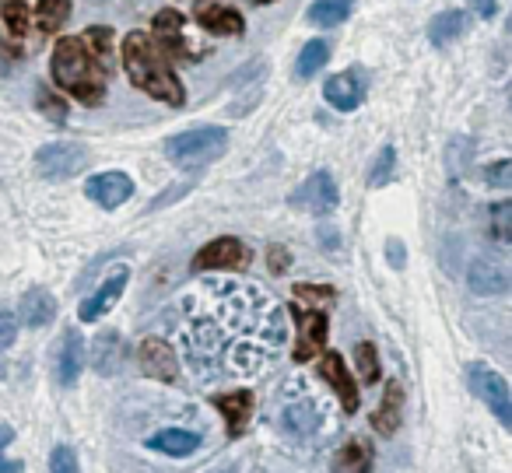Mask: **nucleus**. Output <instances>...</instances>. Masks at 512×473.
I'll return each instance as SVG.
<instances>
[{
  "label": "nucleus",
  "mask_w": 512,
  "mask_h": 473,
  "mask_svg": "<svg viewBox=\"0 0 512 473\" xmlns=\"http://www.w3.org/2000/svg\"><path fill=\"white\" fill-rule=\"evenodd\" d=\"M18 319H22L29 330H43L57 319V298L46 288H29L18 302Z\"/></svg>",
  "instance_id": "obj_19"
},
{
  "label": "nucleus",
  "mask_w": 512,
  "mask_h": 473,
  "mask_svg": "<svg viewBox=\"0 0 512 473\" xmlns=\"http://www.w3.org/2000/svg\"><path fill=\"white\" fill-rule=\"evenodd\" d=\"M50 473H81L78 452H74L71 445H57V449L50 452Z\"/></svg>",
  "instance_id": "obj_36"
},
{
  "label": "nucleus",
  "mask_w": 512,
  "mask_h": 473,
  "mask_svg": "<svg viewBox=\"0 0 512 473\" xmlns=\"http://www.w3.org/2000/svg\"><path fill=\"white\" fill-rule=\"evenodd\" d=\"M50 71L60 92L74 95L81 106H99L106 99V64L88 50V43L81 36H64L57 39L50 57Z\"/></svg>",
  "instance_id": "obj_3"
},
{
  "label": "nucleus",
  "mask_w": 512,
  "mask_h": 473,
  "mask_svg": "<svg viewBox=\"0 0 512 473\" xmlns=\"http://www.w3.org/2000/svg\"><path fill=\"white\" fill-rule=\"evenodd\" d=\"M323 95H327V102L337 109V113H351V109H358L365 102V85L358 81V74H334V78L323 85Z\"/></svg>",
  "instance_id": "obj_22"
},
{
  "label": "nucleus",
  "mask_w": 512,
  "mask_h": 473,
  "mask_svg": "<svg viewBox=\"0 0 512 473\" xmlns=\"http://www.w3.org/2000/svg\"><path fill=\"white\" fill-rule=\"evenodd\" d=\"M193 18L211 36H242V29H246L239 11L228 8V4H218V0H197L193 4Z\"/></svg>",
  "instance_id": "obj_15"
},
{
  "label": "nucleus",
  "mask_w": 512,
  "mask_h": 473,
  "mask_svg": "<svg viewBox=\"0 0 512 473\" xmlns=\"http://www.w3.org/2000/svg\"><path fill=\"white\" fill-rule=\"evenodd\" d=\"M137 365L148 379L158 382H176L179 379V354L169 340L162 337H144L137 347Z\"/></svg>",
  "instance_id": "obj_11"
},
{
  "label": "nucleus",
  "mask_w": 512,
  "mask_h": 473,
  "mask_svg": "<svg viewBox=\"0 0 512 473\" xmlns=\"http://www.w3.org/2000/svg\"><path fill=\"white\" fill-rule=\"evenodd\" d=\"M144 445H148L151 452H158V456L186 459L200 449V435L197 431H186V428H162V431H155Z\"/></svg>",
  "instance_id": "obj_20"
},
{
  "label": "nucleus",
  "mask_w": 512,
  "mask_h": 473,
  "mask_svg": "<svg viewBox=\"0 0 512 473\" xmlns=\"http://www.w3.org/2000/svg\"><path fill=\"white\" fill-rule=\"evenodd\" d=\"M81 372H85V340L78 330H64V340L57 347V382L71 389L78 386Z\"/></svg>",
  "instance_id": "obj_18"
},
{
  "label": "nucleus",
  "mask_w": 512,
  "mask_h": 473,
  "mask_svg": "<svg viewBox=\"0 0 512 473\" xmlns=\"http://www.w3.org/2000/svg\"><path fill=\"white\" fill-rule=\"evenodd\" d=\"M85 193L92 204H99L102 211H116L134 197V179L127 172H99L85 183Z\"/></svg>",
  "instance_id": "obj_13"
},
{
  "label": "nucleus",
  "mask_w": 512,
  "mask_h": 473,
  "mask_svg": "<svg viewBox=\"0 0 512 473\" xmlns=\"http://www.w3.org/2000/svg\"><path fill=\"white\" fill-rule=\"evenodd\" d=\"M484 183L495 186V190H509V186H512V162H509V158L488 165V169H484Z\"/></svg>",
  "instance_id": "obj_37"
},
{
  "label": "nucleus",
  "mask_w": 512,
  "mask_h": 473,
  "mask_svg": "<svg viewBox=\"0 0 512 473\" xmlns=\"http://www.w3.org/2000/svg\"><path fill=\"white\" fill-rule=\"evenodd\" d=\"M288 200H292L295 211H306V214H313V218H320V214L337 211L341 190H337L334 176H330L327 169H320V172H313V176H309Z\"/></svg>",
  "instance_id": "obj_9"
},
{
  "label": "nucleus",
  "mask_w": 512,
  "mask_h": 473,
  "mask_svg": "<svg viewBox=\"0 0 512 473\" xmlns=\"http://www.w3.org/2000/svg\"><path fill=\"white\" fill-rule=\"evenodd\" d=\"M127 281H130V267H116L113 274H106V281L81 302V309H78L81 323H99V319L120 302V295L127 291Z\"/></svg>",
  "instance_id": "obj_12"
},
{
  "label": "nucleus",
  "mask_w": 512,
  "mask_h": 473,
  "mask_svg": "<svg viewBox=\"0 0 512 473\" xmlns=\"http://www.w3.org/2000/svg\"><path fill=\"white\" fill-rule=\"evenodd\" d=\"M179 347L200 379L256 375L285 347V312L246 284H207L186 295Z\"/></svg>",
  "instance_id": "obj_1"
},
{
  "label": "nucleus",
  "mask_w": 512,
  "mask_h": 473,
  "mask_svg": "<svg viewBox=\"0 0 512 473\" xmlns=\"http://www.w3.org/2000/svg\"><path fill=\"white\" fill-rule=\"evenodd\" d=\"M327 60H330V46L323 43V39H313V43H306V50H302L299 64H295V74H299L302 81L316 78V71H323Z\"/></svg>",
  "instance_id": "obj_29"
},
{
  "label": "nucleus",
  "mask_w": 512,
  "mask_h": 473,
  "mask_svg": "<svg viewBox=\"0 0 512 473\" xmlns=\"http://www.w3.org/2000/svg\"><path fill=\"white\" fill-rule=\"evenodd\" d=\"M463 25H467L463 11H442V15H435L432 22H428V39H432L435 46H449L453 39H460Z\"/></svg>",
  "instance_id": "obj_27"
},
{
  "label": "nucleus",
  "mask_w": 512,
  "mask_h": 473,
  "mask_svg": "<svg viewBox=\"0 0 512 473\" xmlns=\"http://www.w3.org/2000/svg\"><path fill=\"white\" fill-rule=\"evenodd\" d=\"M386 260H390L393 270H404V263H407L404 242H400V239H386Z\"/></svg>",
  "instance_id": "obj_41"
},
{
  "label": "nucleus",
  "mask_w": 512,
  "mask_h": 473,
  "mask_svg": "<svg viewBox=\"0 0 512 473\" xmlns=\"http://www.w3.org/2000/svg\"><path fill=\"white\" fill-rule=\"evenodd\" d=\"M393 176H397V151H393V144H386V148H379L376 162L369 165V186H386Z\"/></svg>",
  "instance_id": "obj_30"
},
{
  "label": "nucleus",
  "mask_w": 512,
  "mask_h": 473,
  "mask_svg": "<svg viewBox=\"0 0 512 473\" xmlns=\"http://www.w3.org/2000/svg\"><path fill=\"white\" fill-rule=\"evenodd\" d=\"M18 340V319L11 312H0V351H8Z\"/></svg>",
  "instance_id": "obj_40"
},
{
  "label": "nucleus",
  "mask_w": 512,
  "mask_h": 473,
  "mask_svg": "<svg viewBox=\"0 0 512 473\" xmlns=\"http://www.w3.org/2000/svg\"><path fill=\"white\" fill-rule=\"evenodd\" d=\"M474 8H477V15H495V0H474Z\"/></svg>",
  "instance_id": "obj_42"
},
{
  "label": "nucleus",
  "mask_w": 512,
  "mask_h": 473,
  "mask_svg": "<svg viewBox=\"0 0 512 473\" xmlns=\"http://www.w3.org/2000/svg\"><path fill=\"white\" fill-rule=\"evenodd\" d=\"M11 438H15V428H11V424H0V473H25V463L4 459V449L11 445Z\"/></svg>",
  "instance_id": "obj_38"
},
{
  "label": "nucleus",
  "mask_w": 512,
  "mask_h": 473,
  "mask_svg": "<svg viewBox=\"0 0 512 473\" xmlns=\"http://www.w3.org/2000/svg\"><path fill=\"white\" fill-rule=\"evenodd\" d=\"M253 4H274V0H253Z\"/></svg>",
  "instance_id": "obj_44"
},
{
  "label": "nucleus",
  "mask_w": 512,
  "mask_h": 473,
  "mask_svg": "<svg viewBox=\"0 0 512 473\" xmlns=\"http://www.w3.org/2000/svg\"><path fill=\"white\" fill-rule=\"evenodd\" d=\"M467 382H470V393L495 414V421L502 424V428H512V389H509V382H505V375H498L495 368H488V365H470Z\"/></svg>",
  "instance_id": "obj_6"
},
{
  "label": "nucleus",
  "mask_w": 512,
  "mask_h": 473,
  "mask_svg": "<svg viewBox=\"0 0 512 473\" xmlns=\"http://www.w3.org/2000/svg\"><path fill=\"white\" fill-rule=\"evenodd\" d=\"M288 316L299 326V344H295L292 358L295 361H313L316 354L327 347V333H330V319L323 309H306V305H292Z\"/></svg>",
  "instance_id": "obj_8"
},
{
  "label": "nucleus",
  "mask_w": 512,
  "mask_h": 473,
  "mask_svg": "<svg viewBox=\"0 0 512 473\" xmlns=\"http://www.w3.org/2000/svg\"><path fill=\"white\" fill-rule=\"evenodd\" d=\"M355 368H358V379L369 382V386L379 379V354L369 340H362V344L355 347Z\"/></svg>",
  "instance_id": "obj_32"
},
{
  "label": "nucleus",
  "mask_w": 512,
  "mask_h": 473,
  "mask_svg": "<svg viewBox=\"0 0 512 473\" xmlns=\"http://www.w3.org/2000/svg\"><path fill=\"white\" fill-rule=\"evenodd\" d=\"M267 267H271V274H288L292 253L285 246H267Z\"/></svg>",
  "instance_id": "obj_39"
},
{
  "label": "nucleus",
  "mask_w": 512,
  "mask_h": 473,
  "mask_svg": "<svg viewBox=\"0 0 512 473\" xmlns=\"http://www.w3.org/2000/svg\"><path fill=\"white\" fill-rule=\"evenodd\" d=\"M351 8H355V0H316L313 8H309V18L316 25H323V29H334V25H341L351 15Z\"/></svg>",
  "instance_id": "obj_28"
},
{
  "label": "nucleus",
  "mask_w": 512,
  "mask_h": 473,
  "mask_svg": "<svg viewBox=\"0 0 512 473\" xmlns=\"http://www.w3.org/2000/svg\"><path fill=\"white\" fill-rule=\"evenodd\" d=\"M249 263H253V253H249L246 242L232 239V235H221V239H211L193 256L190 270L193 274H204V270H235V274H242Z\"/></svg>",
  "instance_id": "obj_7"
},
{
  "label": "nucleus",
  "mask_w": 512,
  "mask_h": 473,
  "mask_svg": "<svg viewBox=\"0 0 512 473\" xmlns=\"http://www.w3.org/2000/svg\"><path fill=\"white\" fill-rule=\"evenodd\" d=\"M120 361H123V340H120V333H109V330L99 333V337H95V344H92V365H95V372L113 375Z\"/></svg>",
  "instance_id": "obj_26"
},
{
  "label": "nucleus",
  "mask_w": 512,
  "mask_h": 473,
  "mask_svg": "<svg viewBox=\"0 0 512 473\" xmlns=\"http://www.w3.org/2000/svg\"><path fill=\"white\" fill-rule=\"evenodd\" d=\"M330 470L334 473H372L376 470V456H372V449H369L365 438H348V442L334 452Z\"/></svg>",
  "instance_id": "obj_24"
},
{
  "label": "nucleus",
  "mask_w": 512,
  "mask_h": 473,
  "mask_svg": "<svg viewBox=\"0 0 512 473\" xmlns=\"http://www.w3.org/2000/svg\"><path fill=\"white\" fill-rule=\"evenodd\" d=\"M491 235H495L502 246L512 242V204L509 200H498V204L491 207Z\"/></svg>",
  "instance_id": "obj_33"
},
{
  "label": "nucleus",
  "mask_w": 512,
  "mask_h": 473,
  "mask_svg": "<svg viewBox=\"0 0 512 473\" xmlns=\"http://www.w3.org/2000/svg\"><path fill=\"white\" fill-rule=\"evenodd\" d=\"M32 32L25 0H0V46H8L11 57H18Z\"/></svg>",
  "instance_id": "obj_16"
},
{
  "label": "nucleus",
  "mask_w": 512,
  "mask_h": 473,
  "mask_svg": "<svg viewBox=\"0 0 512 473\" xmlns=\"http://www.w3.org/2000/svg\"><path fill=\"white\" fill-rule=\"evenodd\" d=\"M320 232H323V242H327V249L334 253V249H337V232H334V228H327V225H323Z\"/></svg>",
  "instance_id": "obj_43"
},
{
  "label": "nucleus",
  "mask_w": 512,
  "mask_h": 473,
  "mask_svg": "<svg viewBox=\"0 0 512 473\" xmlns=\"http://www.w3.org/2000/svg\"><path fill=\"white\" fill-rule=\"evenodd\" d=\"M123 71H127L130 85L137 92L151 95V99L165 102V106H183L186 92L179 85L176 71L169 67V57L155 46V39H148V32H130L123 39Z\"/></svg>",
  "instance_id": "obj_2"
},
{
  "label": "nucleus",
  "mask_w": 512,
  "mask_h": 473,
  "mask_svg": "<svg viewBox=\"0 0 512 473\" xmlns=\"http://www.w3.org/2000/svg\"><path fill=\"white\" fill-rule=\"evenodd\" d=\"M155 46L169 60H183V64L197 60V50H193V43L186 39V18L179 15L176 8H165L155 15Z\"/></svg>",
  "instance_id": "obj_10"
},
{
  "label": "nucleus",
  "mask_w": 512,
  "mask_h": 473,
  "mask_svg": "<svg viewBox=\"0 0 512 473\" xmlns=\"http://www.w3.org/2000/svg\"><path fill=\"white\" fill-rule=\"evenodd\" d=\"M88 148L78 141H53L46 148L36 151L32 165L43 179H53V183H64V179H74L81 169H88Z\"/></svg>",
  "instance_id": "obj_5"
},
{
  "label": "nucleus",
  "mask_w": 512,
  "mask_h": 473,
  "mask_svg": "<svg viewBox=\"0 0 512 473\" xmlns=\"http://www.w3.org/2000/svg\"><path fill=\"white\" fill-rule=\"evenodd\" d=\"M467 284H470V291L481 298L505 295V291H509V270H505L498 260H491V256H481V260L470 263Z\"/></svg>",
  "instance_id": "obj_17"
},
{
  "label": "nucleus",
  "mask_w": 512,
  "mask_h": 473,
  "mask_svg": "<svg viewBox=\"0 0 512 473\" xmlns=\"http://www.w3.org/2000/svg\"><path fill=\"white\" fill-rule=\"evenodd\" d=\"M316 375H320L323 382H327L330 389L337 393V400H341L344 414H355L358 410V386L355 379H351V372L344 368V358L337 351H327L320 361H316Z\"/></svg>",
  "instance_id": "obj_14"
},
{
  "label": "nucleus",
  "mask_w": 512,
  "mask_h": 473,
  "mask_svg": "<svg viewBox=\"0 0 512 473\" xmlns=\"http://www.w3.org/2000/svg\"><path fill=\"white\" fill-rule=\"evenodd\" d=\"M295 298H299V302H313V305H306V309H323V305L334 302L337 291L327 288V284H320V288H316V284H299V288H295Z\"/></svg>",
  "instance_id": "obj_35"
},
{
  "label": "nucleus",
  "mask_w": 512,
  "mask_h": 473,
  "mask_svg": "<svg viewBox=\"0 0 512 473\" xmlns=\"http://www.w3.org/2000/svg\"><path fill=\"white\" fill-rule=\"evenodd\" d=\"M88 43V50L95 53V57L102 60V64H106V71L109 67H113V32L106 29V25H99V29H92V32H85V36H81Z\"/></svg>",
  "instance_id": "obj_31"
},
{
  "label": "nucleus",
  "mask_w": 512,
  "mask_h": 473,
  "mask_svg": "<svg viewBox=\"0 0 512 473\" xmlns=\"http://www.w3.org/2000/svg\"><path fill=\"white\" fill-rule=\"evenodd\" d=\"M400 414H404V386H400V379H390L386 382V393H383V400H379L376 414H372V428H376L379 435L390 438L393 431L400 428Z\"/></svg>",
  "instance_id": "obj_23"
},
{
  "label": "nucleus",
  "mask_w": 512,
  "mask_h": 473,
  "mask_svg": "<svg viewBox=\"0 0 512 473\" xmlns=\"http://www.w3.org/2000/svg\"><path fill=\"white\" fill-rule=\"evenodd\" d=\"M36 106L43 109V113L50 116L53 123H64V120H67V102H64V92L57 95L50 85H43V88H39V92H36Z\"/></svg>",
  "instance_id": "obj_34"
},
{
  "label": "nucleus",
  "mask_w": 512,
  "mask_h": 473,
  "mask_svg": "<svg viewBox=\"0 0 512 473\" xmlns=\"http://www.w3.org/2000/svg\"><path fill=\"white\" fill-rule=\"evenodd\" d=\"M214 407L225 414L228 421V435H242L256 410V396L249 389H235V393H218L214 396Z\"/></svg>",
  "instance_id": "obj_21"
},
{
  "label": "nucleus",
  "mask_w": 512,
  "mask_h": 473,
  "mask_svg": "<svg viewBox=\"0 0 512 473\" xmlns=\"http://www.w3.org/2000/svg\"><path fill=\"white\" fill-rule=\"evenodd\" d=\"M228 151V130L225 127H193L165 141V158L176 169L200 172L214 165Z\"/></svg>",
  "instance_id": "obj_4"
},
{
  "label": "nucleus",
  "mask_w": 512,
  "mask_h": 473,
  "mask_svg": "<svg viewBox=\"0 0 512 473\" xmlns=\"http://www.w3.org/2000/svg\"><path fill=\"white\" fill-rule=\"evenodd\" d=\"M67 15H71V0H36V15H29L32 29H39V36H53L64 29Z\"/></svg>",
  "instance_id": "obj_25"
}]
</instances>
